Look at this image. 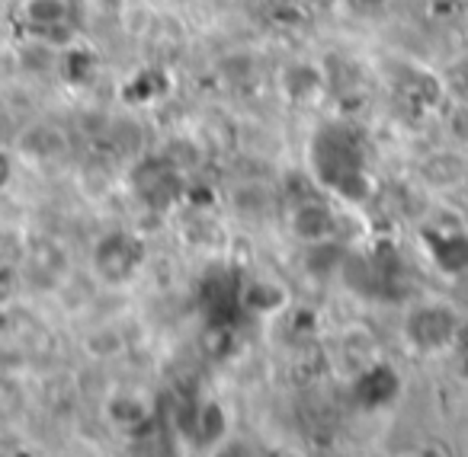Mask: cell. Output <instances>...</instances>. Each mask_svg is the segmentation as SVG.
<instances>
[{"instance_id": "7a4b0ae2", "label": "cell", "mask_w": 468, "mask_h": 457, "mask_svg": "<svg viewBox=\"0 0 468 457\" xmlns=\"http://www.w3.org/2000/svg\"><path fill=\"white\" fill-rule=\"evenodd\" d=\"M4 4H7V0H0V7H4Z\"/></svg>"}, {"instance_id": "6da1fadb", "label": "cell", "mask_w": 468, "mask_h": 457, "mask_svg": "<svg viewBox=\"0 0 468 457\" xmlns=\"http://www.w3.org/2000/svg\"><path fill=\"white\" fill-rule=\"evenodd\" d=\"M455 333L452 310L446 307H420L408 320V339L417 348H442Z\"/></svg>"}]
</instances>
